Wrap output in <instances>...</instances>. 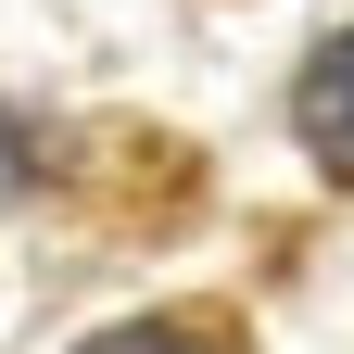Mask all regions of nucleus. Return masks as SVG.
Here are the masks:
<instances>
[{"mask_svg":"<svg viewBox=\"0 0 354 354\" xmlns=\"http://www.w3.org/2000/svg\"><path fill=\"white\" fill-rule=\"evenodd\" d=\"M291 127H304V152H317L329 177H354V26L317 38V64L291 76Z\"/></svg>","mask_w":354,"mask_h":354,"instance_id":"obj_1","label":"nucleus"},{"mask_svg":"<svg viewBox=\"0 0 354 354\" xmlns=\"http://www.w3.org/2000/svg\"><path fill=\"white\" fill-rule=\"evenodd\" d=\"M88 354H228V329H215V317H127V329H102Z\"/></svg>","mask_w":354,"mask_h":354,"instance_id":"obj_2","label":"nucleus"}]
</instances>
